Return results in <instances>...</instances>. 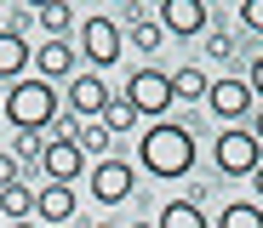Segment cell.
<instances>
[{
    "label": "cell",
    "mask_w": 263,
    "mask_h": 228,
    "mask_svg": "<svg viewBox=\"0 0 263 228\" xmlns=\"http://www.w3.org/2000/svg\"><path fill=\"white\" fill-rule=\"evenodd\" d=\"M0 29H6V17H0Z\"/></svg>",
    "instance_id": "obj_32"
},
{
    "label": "cell",
    "mask_w": 263,
    "mask_h": 228,
    "mask_svg": "<svg viewBox=\"0 0 263 228\" xmlns=\"http://www.w3.org/2000/svg\"><path fill=\"white\" fill-rule=\"evenodd\" d=\"M92 228H120V222H92Z\"/></svg>",
    "instance_id": "obj_29"
},
{
    "label": "cell",
    "mask_w": 263,
    "mask_h": 228,
    "mask_svg": "<svg viewBox=\"0 0 263 228\" xmlns=\"http://www.w3.org/2000/svg\"><path fill=\"white\" fill-rule=\"evenodd\" d=\"M212 165H217V177H252L263 165V149L246 126H223L217 143H212Z\"/></svg>",
    "instance_id": "obj_3"
},
{
    "label": "cell",
    "mask_w": 263,
    "mask_h": 228,
    "mask_svg": "<svg viewBox=\"0 0 263 228\" xmlns=\"http://www.w3.org/2000/svg\"><path fill=\"white\" fill-rule=\"evenodd\" d=\"M74 149H80V154H92V165H98V160H109L115 137H109L103 120H80V126H74Z\"/></svg>",
    "instance_id": "obj_14"
},
{
    "label": "cell",
    "mask_w": 263,
    "mask_h": 228,
    "mask_svg": "<svg viewBox=\"0 0 263 228\" xmlns=\"http://www.w3.org/2000/svg\"><path fill=\"white\" fill-rule=\"evenodd\" d=\"M138 165L149 177H189L195 171V131L178 126V120H155L143 137H138Z\"/></svg>",
    "instance_id": "obj_2"
},
{
    "label": "cell",
    "mask_w": 263,
    "mask_h": 228,
    "mask_svg": "<svg viewBox=\"0 0 263 228\" xmlns=\"http://www.w3.org/2000/svg\"><path fill=\"white\" fill-rule=\"evenodd\" d=\"M126 97H132V109L149 114V120H166V109L178 103V97H172V74H160V69H138L126 80Z\"/></svg>",
    "instance_id": "obj_6"
},
{
    "label": "cell",
    "mask_w": 263,
    "mask_h": 228,
    "mask_svg": "<svg viewBox=\"0 0 263 228\" xmlns=\"http://www.w3.org/2000/svg\"><path fill=\"white\" fill-rule=\"evenodd\" d=\"M252 194H257V205H263V165L252 171Z\"/></svg>",
    "instance_id": "obj_27"
},
{
    "label": "cell",
    "mask_w": 263,
    "mask_h": 228,
    "mask_svg": "<svg viewBox=\"0 0 263 228\" xmlns=\"http://www.w3.org/2000/svg\"><path fill=\"white\" fill-rule=\"evenodd\" d=\"M246 86H252V97L263 103V57H252V69H246Z\"/></svg>",
    "instance_id": "obj_24"
},
{
    "label": "cell",
    "mask_w": 263,
    "mask_h": 228,
    "mask_svg": "<svg viewBox=\"0 0 263 228\" xmlns=\"http://www.w3.org/2000/svg\"><path fill=\"white\" fill-rule=\"evenodd\" d=\"M160 34H178V40H195V34H206V23H212V12H206V0H160Z\"/></svg>",
    "instance_id": "obj_8"
},
{
    "label": "cell",
    "mask_w": 263,
    "mask_h": 228,
    "mask_svg": "<svg viewBox=\"0 0 263 228\" xmlns=\"http://www.w3.org/2000/svg\"><path fill=\"white\" fill-rule=\"evenodd\" d=\"M206 91H212V80L200 69H178V74H172V97H178V103H200Z\"/></svg>",
    "instance_id": "obj_20"
},
{
    "label": "cell",
    "mask_w": 263,
    "mask_h": 228,
    "mask_svg": "<svg viewBox=\"0 0 263 228\" xmlns=\"http://www.w3.org/2000/svg\"><path fill=\"white\" fill-rule=\"evenodd\" d=\"M74 211H80V200L69 182H40L34 189V222L40 228H63V222H74Z\"/></svg>",
    "instance_id": "obj_9"
},
{
    "label": "cell",
    "mask_w": 263,
    "mask_h": 228,
    "mask_svg": "<svg viewBox=\"0 0 263 228\" xmlns=\"http://www.w3.org/2000/svg\"><path fill=\"white\" fill-rule=\"evenodd\" d=\"M217 228H263V205L257 200H229L223 217H217Z\"/></svg>",
    "instance_id": "obj_19"
},
{
    "label": "cell",
    "mask_w": 263,
    "mask_h": 228,
    "mask_svg": "<svg viewBox=\"0 0 263 228\" xmlns=\"http://www.w3.org/2000/svg\"><path fill=\"white\" fill-rule=\"evenodd\" d=\"M17 182V154H0V189H12Z\"/></svg>",
    "instance_id": "obj_25"
},
{
    "label": "cell",
    "mask_w": 263,
    "mask_h": 228,
    "mask_svg": "<svg viewBox=\"0 0 263 228\" xmlns=\"http://www.w3.org/2000/svg\"><path fill=\"white\" fill-rule=\"evenodd\" d=\"M206 109L217 114V126H246L252 120V109H257V97H252V86L246 80H212V91H206Z\"/></svg>",
    "instance_id": "obj_5"
},
{
    "label": "cell",
    "mask_w": 263,
    "mask_h": 228,
    "mask_svg": "<svg viewBox=\"0 0 263 228\" xmlns=\"http://www.w3.org/2000/svg\"><path fill=\"white\" fill-rule=\"evenodd\" d=\"M160 40H166V34H160V23H149V17L132 23V52H143V57H149V52H160Z\"/></svg>",
    "instance_id": "obj_21"
},
{
    "label": "cell",
    "mask_w": 263,
    "mask_h": 228,
    "mask_svg": "<svg viewBox=\"0 0 263 228\" xmlns=\"http://www.w3.org/2000/svg\"><path fill=\"white\" fill-rule=\"evenodd\" d=\"M40 171H46V182H69V189H74V177L86 171V154L69 143V137H52L46 154H40Z\"/></svg>",
    "instance_id": "obj_11"
},
{
    "label": "cell",
    "mask_w": 263,
    "mask_h": 228,
    "mask_svg": "<svg viewBox=\"0 0 263 228\" xmlns=\"http://www.w3.org/2000/svg\"><path fill=\"white\" fill-rule=\"evenodd\" d=\"M132 228H155V222H132Z\"/></svg>",
    "instance_id": "obj_30"
},
{
    "label": "cell",
    "mask_w": 263,
    "mask_h": 228,
    "mask_svg": "<svg viewBox=\"0 0 263 228\" xmlns=\"http://www.w3.org/2000/svg\"><path fill=\"white\" fill-rule=\"evenodd\" d=\"M29 63H34V46L17 34V29H0V80H23L29 74Z\"/></svg>",
    "instance_id": "obj_12"
},
{
    "label": "cell",
    "mask_w": 263,
    "mask_h": 228,
    "mask_svg": "<svg viewBox=\"0 0 263 228\" xmlns=\"http://www.w3.org/2000/svg\"><path fill=\"white\" fill-rule=\"evenodd\" d=\"M246 131L257 137V149H263V109H252V120H246Z\"/></svg>",
    "instance_id": "obj_26"
},
{
    "label": "cell",
    "mask_w": 263,
    "mask_h": 228,
    "mask_svg": "<svg viewBox=\"0 0 263 228\" xmlns=\"http://www.w3.org/2000/svg\"><path fill=\"white\" fill-rule=\"evenodd\" d=\"M6 228H40V222H6Z\"/></svg>",
    "instance_id": "obj_28"
},
{
    "label": "cell",
    "mask_w": 263,
    "mask_h": 228,
    "mask_svg": "<svg viewBox=\"0 0 263 228\" xmlns=\"http://www.w3.org/2000/svg\"><path fill=\"white\" fill-rule=\"evenodd\" d=\"M86 189H92L98 205H126L132 189H138V171H132V160L109 154V160H98L92 171H86Z\"/></svg>",
    "instance_id": "obj_4"
},
{
    "label": "cell",
    "mask_w": 263,
    "mask_h": 228,
    "mask_svg": "<svg viewBox=\"0 0 263 228\" xmlns=\"http://www.w3.org/2000/svg\"><path fill=\"white\" fill-rule=\"evenodd\" d=\"M80 46H86V63H92V69H109V63H120V52H126V34H120L115 17H86Z\"/></svg>",
    "instance_id": "obj_7"
},
{
    "label": "cell",
    "mask_w": 263,
    "mask_h": 228,
    "mask_svg": "<svg viewBox=\"0 0 263 228\" xmlns=\"http://www.w3.org/2000/svg\"><path fill=\"white\" fill-rule=\"evenodd\" d=\"M109 97L115 91L103 86V74H74L69 80V114H80V120H103Z\"/></svg>",
    "instance_id": "obj_10"
},
{
    "label": "cell",
    "mask_w": 263,
    "mask_h": 228,
    "mask_svg": "<svg viewBox=\"0 0 263 228\" xmlns=\"http://www.w3.org/2000/svg\"><path fill=\"white\" fill-rule=\"evenodd\" d=\"M0 217H6V222H34V182L0 189Z\"/></svg>",
    "instance_id": "obj_15"
},
{
    "label": "cell",
    "mask_w": 263,
    "mask_h": 228,
    "mask_svg": "<svg viewBox=\"0 0 263 228\" xmlns=\"http://www.w3.org/2000/svg\"><path fill=\"white\" fill-rule=\"evenodd\" d=\"M0 114L17 137H40L46 126H58V86L40 80V74H23L0 91Z\"/></svg>",
    "instance_id": "obj_1"
},
{
    "label": "cell",
    "mask_w": 263,
    "mask_h": 228,
    "mask_svg": "<svg viewBox=\"0 0 263 228\" xmlns=\"http://www.w3.org/2000/svg\"><path fill=\"white\" fill-rule=\"evenodd\" d=\"M206 52H212V57H229V52H235V34H229V29H212V34H206Z\"/></svg>",
    "instance_id": "obj_22"
},
{
    "label": "cell",
    "mask_w": 263,
    "mask_h": 228,
    "mask_svg": "<svg viewBox=\"0 0 263 228\" xmlns=\"http://www.w3.org/2000/svg\"><path fill=\"white\" fill-rule=\"evenodd\" d=\"M138 120H143V114L132 109V97H126V91H115V97H109V109H103V126H109V137H126Z\"/></svg>",
    "instance_id": "obj_18"
},
{
    "label": "cell",
    "mask_w": 263,
    "mask_h": 228,
    "mask_svg": "<svg viewBox=\"0 0 263 228\" xmlns=\"http://www.w3.org/2000/svg\"><path fill=\"white\" fill-rule=\"evenodd\" d=\"M240 23H246L252 34H263V0H246V6H240Z\"/></svg>",
    "instance_id": "obj_23"
},
{
    "label": "cell",
    "mask_w": 263,
    "mask_h": 228,
    "mask_svg": "<svg viewBox=\"0 0 263 228\" xmlns=\"http://www.w3.org/2000/svg\"><path fill=\"white\" fill-rule=\"evenodd\" d=\"M34 63H40V80H74V46L69 40H40Z\"/></svg>",
    "instance_id": "obj_13"
},
{
    "label": "cell",
    "mask_w": 263,
    "mask_h": 228,
    "mask_svg": "<svg viewBox=\"0 0 263 228\" xmlns=\"http://www.w3.org/2000/svg\"><path fill=\"white\" fill-rule=\"evenodd\" d=\"M0 228H6V217H0Z\"/></svg>",
    "instance_id": "obj_31"
},
{
    "label": "cell",
    "mask_w": 263,
    "mask_h": 228,
    "mask_svg": "<svg viewBox=\"0 0 263 228\" xmlns=\"http://www.w3.org/2000/svg\"><path fill=\"white\" fill-rule=\"evenodd\" d=\"M34 17H40V29H46V40H63L69 23H74V12L63 6V0H34Z\"/></svg>",
    "instance_id": "obj_17"
},
{
    "label": "cell",
    "mask_w": 263,
    "mask_h": 228,
    "mask_svg": "<svg viewBox=\"0 0 263 228\" xmlns=\"http://www.w3.org/2000/svg\"><path fill=\"white\" fill-rule=\"evenodd\" d=\"M155 228H212V222H206V211L195 200H172V205H160Z\"/></svg>",
    "instance_id": "obj_16"
}]
</instances>
